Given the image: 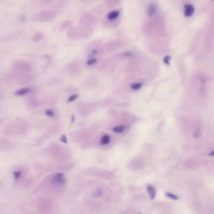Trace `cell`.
<instances>
[{"instance_id":"ac0fdd59","label":"cell","mask_w":214,"mask_h":214,"mask_svg":"<svg viewBox=\"0 0 214 214\" xmlns=\"http://www.w3.org/2000/svg\"><path fill=\"white\" fill-rule=\"evenodd\" d=\"M209 155H210V156H214V150L212 151V152H210V153H209Z\"/></svg>"},{"instance_id":"7a4b0ae2","label":"cell","mask_w":214,"mask_h":214,"mask_svg":"<svg viewBox=\"0 0 214 214\" xmlns=\"http://www.w3.org/2000/svg\"><path fill=\"white\" fill-rule=\"evenodd\" d=\"M195 12V9L192 5H188L187 4L185 5V12H184V15L185 17H191Z\"/></svg>"},{"instance_id":"8fae6325","label":"cell","mask_w":214,"mask_h":214,"mask_svg":"<svg viewBox=\"0 0 214 214\" xmlns=\"http://www.w3.org/2000/svg\"><path fill=\"white\" fill-rule=\"evenodd\" d=\"M165 195L168 197L170 199H172V200H178V196L175 195V194L173 193H169V192H167L165 193Z\"/></svg>"},{"instance_id":"6da1fadb","label":"cell","mask_w":214,"mask_h":214,"mask_svg":"<svg viewBox=\"0 0 214 214\" xmlns=\"http://www.w3.org/2000/svg\"><path fill=\"white\" fill-rule=\"evenodd\" d=\"M54 181L58 185H63L66 183L65 175L62 173H57L54 176Z\"/></svg>"},{"instance_id":"9c48e42d","label":"cell","mask_w":214,"mask_h":214,"mask_svg":"<svg viewBox=\"0 0 214 214\" xmlns=\"http://www.w3.org/2000/svg\"><path fill=\"white\" fill-rule=\"evenodd\" d=\"M142 86V83H135L131 86V89L133 90H138L140 89Z\"/></svg>"},{"instance_id":"e0dca14e","label":"cell","mask_w":214,"mask_h":214,"mask_svg":"<svg viewBox=\"0 0 214 214\" xmlns=\"http://www.w3.org/2000/svg\"><path fill=\"white\" fill-rule=\"evenodd\" d=\"M61 141H62V142L65 143H67V138H66V137H65V135H63V136H62Z\"/></svg>"},{"instance_id":"277c9868","label":"cell","mask_w":214,"mask_h":214,"mask_svg":"<svg viewBox=\"0 0 214 214\" xmlns=\"http://www.w3.org/2000/svg\"><path fill=\"white\" fill-rule=\"evenodd\" d=\"M156 10H157V8H156L155 5H154L153 3L150 4L148 8V15L149 17L153 16L155 13Z\"/></svg>"},{"instance_id":"2e32d148","label":"cell","mask_w":214,"mask_h":214,"mask_svg":"<svg viewBox=\"0 0 214 214\" xmlns=\"http://www.w3.org/2000/svg\"><path fill=\"white\" fill-rule=\"evenodd\" d=\"M96 62H97V60H96V59H91V60H90L88 61L87 64H88L89 65H92V64H95Z\"/></svg>"},{"instance_id":"3957f363","label":"cell","mask_w":214,"mask_h":214,"mask_svg":"<svg viewBox=\"0 0 214 214\" xmlns=\"http://www.w3.org/2000/svg\"><path fill=\"white\" fill-rule=\"evenodd\" d=\"M147 192L148 193V195L151 199H154L156 196V190L155 188L152 186V185H148L147 187Z\"/></svg>"},{"instance_id":"5bb4252c","label":"cell","mask_w":214,"mask_h":214,"mask_svg":"<svg viewBox=\"0 0 214 214\" xmlns=\"http://www.w3.org/2000/svg\"><path fill=\"white\" fill-rule=\"evenodd\" d=\"M170 57L169 55H167L164 57L163 59V62L165 64L169 65L170 64Z\"/></svg>"},{"instance_id":"ba28073f","label":"cell","mask_w":214,"mask_h":214,"mask_svg":"<svg viewBox=\"0 0 214 214\" xmlns=\"http://www.w3.org/2000/svg\"><path fill=\"white\" fill-rule=\"evenodd\" d=\"M125 129H126L125 126L120 125V126H118L115 127V128L113 129V131L115 133H123Z\"/></svg>"},{"instance_id":"9a60e30c","label":"cell","mask_w":214,"mask_h":214,"mask_svg":"<svg viewBox=\"0 0 214 214\" xmlns=\"http://www.w3.org/2000/svg\"><path fill=\"white\" fill-rule=\"evenodd\" d=\"M46 114L48 116H50V117H53L54 116V112L52 111V110H48L46 112Z\"/></svg>"},{"instance_id":"30bf717a","label":"cell","mask_w":214,"mask_h":214,"mask_svg":"<svg viewBox=\"0 0 214 214\" xmlns=\"http://www.w3.org/2000/svg\"><path fill=\"white\" fill-rule=\"evenodd\" d=\"M102 195V191L100 189H95L93 192V196L95 197H99Z\"/></svg>"},{"instance_id":"8992f818","label":"cell","mask_w":214,"mask_h":214,"mask_svg":"<svg viewBox=\"0 0 214 214\" xmlns=\"http://www.w3.org/2000/svg\"><path fill=\"white\" fill-rule=\"evenodd\" d=\"M30 91V89L28 88H23V89H21L16 91L15 92V95L18 96H23V95L28 94Z\"/></svg>"},{"instance_id":"52a82bcc","label":"cell","mask_w":214,"mask_h":214,"mask_svg":"<svg viewBox=\"0 0 214 214\" xmlns=\"http://www.w3.org/2000/svg\"><path fill=\"white\" fill-rule=\"evenodd\" d=\"M119 12L118 11H113L110 12L108 15V19L109 20H115V18H117L118 15H119Z\"/></svg>"},{"instance_id":"4fadbf2b","label":"cell","mask_w":214,"mask_h":214,"mask_svg":"<svg viewBox=\"0 0 214 214\" xmlns=\"http://www.w3.org/2000/svg\"><path fill=\"white\" fill-rule=\"evenodd\" d=\"M78 95H77V94L73 95V96H70V97H69V99H68V101L69 102H73V101H75V100H76V99L78 98Z\"/></svg>"},{"instance_id":"5b68a950","label":"cell","mask_w":214,"mask_h":214,"mask_svg":"<svg viewBox=\"0 0 214 214\" xmlns=\"http://www.w3.org/2000/svg\"><path fill=\"white\" fill-rule=\"evenodd\" d=\"M110 142V136L108 134L103 135L100 140V143L102 145H107Z\"/></svg>"},{"instance_id":"7c38bea8","label":"cell","mask_w":214,"mask_h":214,"mask_svg":"<svg viewBox=\"0 0 214 214\" xmlns=\"http://www.w3.org/2000/svg\"><path fill=\"white\" fill-rule=\"evenodd\" d=\"M22 175V171H15L13 172V176L15 180H18Z\"/></svg>"}]
</instances>
